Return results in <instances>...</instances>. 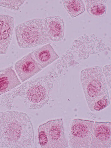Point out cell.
Returning a JSON list of instances; mask_svg holds the SVG:
<instances>
[{"instance_id":"obj_1","label":"cell","mask_w":111,"mask_h":148,"mask_svg":"<svg viewBox=\"0 0 111 148\" xmlns=\"http://www.w3.org/2000/svg\"><path fill=\"white\" fill-rule=\"evenodd\" d=\"M34 142V127L27 114L0 112V148H30Z\"/></svg>"},{"instance_id":"obj_2","label":"cell","mask_w":111,"mask_h":148,"mask_svg":"<svg viewBox=\"0 0 111 148\" xmlns=\"http://www.w3.org/2000/svg\"><path fill=\"white\" fill-rule=\"evenodd\" d=\"M56 79L50 73L45 76L26 82L3 95L0 104L11 110L14 107V99L20 97L27 109H41L49 101Z\"/></svg>"},{"instance_id":"obj_3","label":"cell","mask_w":111,"mask_h":148,"mask_svg":"<svg viewBox=\"0 0 111 148\" xmlns=\"http://www.w3.org/2000/svg\"><path fill=\"white\" fill-rule=\"evenodd\" d=\"M17 44L21 49H29L51 43L44 18H35L20 23L15 27Z\"/></svg>"},{"instance_id":"obj_4","label":"cell","mask_w":111,"mask_h":148,"mask_svg":"<svg viewBox=\"0 0 111 148\" xmlns=\"http://www.w3.org/2000/svg\"><path fill=\"white\" fill-rule=\"evenodd\" d=\"M80 80L88 106L109 95L102 69L99 66L82 70L80 73Z\"/></svg>"},{"instance_id":"obj_5","label":"cell","mask_w":111,"mask_h":148,"mask_svg":"<svg viewBox=\"0 0 111 148\" xmlns=\"http://www.w3.org/2000/svg\"><path fill=\"white\" fill-rule=\"evenodd\" d=\"M95 122L77 119L70 123L68 130V145L72 148H89Z\"/></svg>"},{"instance_id":"obj_6","label":"cell","mask_w":111,"mask_h":148,"mask_svg":"<svg viewBox=\"0 0 111 148\" xmlns=\"http://www.w3.org/2000/svg\"><path fill=\"white\" fill-rule=\"evenodd\" d=\"M49 141V148L68 147L62 119L49 120L45 123Z\"/></svg>"},{"instance_id":"obj_7","label":"cell","mask_w":111,"mask_h":148,"mask_svg":"<svg viewBox=\"0 0 111 148\" xmlns=\"http://www.w3.org/2000/svg\"><path fill=\"white\" fill-rule=\"evenodd\" d=\"M90 148H111L110 122H95Z\"/></svg>"},{"instance_id":"obj_8","label":"cell","mask_w":111,"mask_h":148,"mask_svg":"<svg viewBox=\"0 0 111 148\" xmlns=\"http://www.w3.org/2000/svg\"><path fill=\"white\" fill-rule=\"evenodd\" d=\"M14 69L22 82H25L40 72L42 69L33 58L31 53L17 61Z\"/></svg>"},{"instance_id":"obj_9","label":"cell","mask_w":111,"mask_h":148,"mask_svg":"<svg viewBox=\"0 0 111 148\" xmlns=\"http://www.w3.org/2000/svg\"><path fill=\"white\" fill-rule=\"evenodd\" d=\"M15 19L8 15L0 14V55L7 53L14 34Z\"/></svg>"},{"instance_id":"obj_10","label":"cell","mask_w":111,"mask_h":148,"mask_svg":"<svg viewBox=\"0 0 111 148\" xmlns=\"http://www.w3.org/2000/svg\"><path fill=\"white\" fill-rule=\"evenodd\" d=\"M49 36L51 41L58 42L64 39L65 33V26L62 17L55 16L44 18Z\"/></svg>"},{"instance_id":"obj_11","label":"cell","mask_w":111,"mask_h":148,"mask_svg":"<svg viewBox=\"0 0 111 148\" xmlns=\"http://www.w3.org/2000/svg\"><path fill=\"white\" fill-rule=\"evenodd\" d=\"M31 53L33 58L42 69L59 58V56L50 43L36 49Z\"/></svg>"},{"instance_id":"obj_12","label":"cell","mask_w":111,"mask_h":148,"mask_svg":"<svg viewBox=\"0 0 111 148\" xmlns=\"http://www.w3.org/2000/svg\"><path fill=\"white\" fill-rule=\"evenodd\" d=\"M21 84L13 66L0 69V95L12 90Z\"/></svg>"},{"instance_id":"obj_13","label":"cell","mask_w":111,"mask_h":148,"mask_svg":"<svg viewBox=\"0 0 111 148\" xmlns=\"http://www.w3.org/2000/svg\"><path fill=\"white\" fill-rule=\"evenodd\" d=\"M86 10L90 16L94 18H101L106 15L108 9V1H84Z\"/></svg>"},{"instance_id":"obj_14","label":"cell","mask_w":111,"mask_h":148,"mask_svg":"<svg viewBox=\"0 0 111 148\" xmlns=\"http://www.w3.org/2000/svg\"><path fill=\"white\" fill-rule=\"evenodd\" d=\"M64 9L72 18L78 16L86 11V6L82 1H62Z\"/></svg>"},{"instance_id":"obj_15","label":"cell","mask_w":111,"mask_h":148,"mask_svg":"<svg viewBox=\"0 0 111 148\" xmlns=\"http://www.w3.org/2000/svg\"><path fill=\"white\" fill-rule=\"evenodd\" d=\"M110 104L109 95H106L99 99L96 100L88 105V108L92 112H99L103 110Z\"/></svg>"},{"instance_id":"obj_16","label":"cell","mask_w":111,"mask_h":148,"mask_svg":"<svg viewBox=\"0 0 111 148\" xmlns=\"http://www.w3.org/2000/svg\"><path fill=\"white\" fill-rule=\"evenodd\" d=\"M26 1H0V6L14 11H17L24 4Z\"/></svg>"},{"instance_id":"obj_17","label":"cell","mask_w":111,"mask_h":148,"mask_svg":"<svg viewBox=\"0 0 111 148\" xmlns=\"http://www.w3.org/2000/svg\"><path fill=\"white\" fill-rule=\"evenodd\" d=\"M38 137L40 145L42 148H49V141L45 123L39 125Z\"/></svg>"},{"instance_id":"obj_18","label":"cell","mask_w":111,"mask_h":148,"mask_svg":"<svg viewBox=\"0 0 111 148\" xmlns=\"http://www.w3.org/2000/svg\"><path fill=\"white\" fill-rule=\"evenodd\" d=\"M102 71L108 85V89L111 91V64L106 65L104 66Z\"/></svg>"}]
</instances>
